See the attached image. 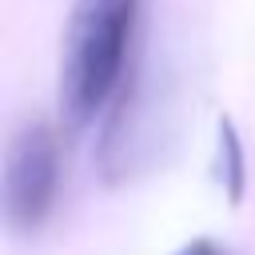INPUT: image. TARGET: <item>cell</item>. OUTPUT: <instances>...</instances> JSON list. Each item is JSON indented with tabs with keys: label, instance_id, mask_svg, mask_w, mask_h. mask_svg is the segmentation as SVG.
Listing matches in <instances>:
<instances>
[{
	"label": "cell",
	"instance_id": "1",
	"mask_svg": "<svg viewBox=\"0 0 255 255\" xmlns=\"http://www.w3.org/2000/svg\"><path fill=\"white\" fill-rule=\"evenodd\" d=\"M143 0H76L60 40V120L84 128L128 80L131 40Z\"/></svg>",
	"mask_w": 255,
	"mask_h": 255
},
{
	"label": "cell",
	"instance_id": "3",
	"mask_svg": "<svg viewBox=\"0 0 255 255\" xmlns=\"http://www.w3.org/2000/svg\"><path fill=\"white\" fill-rule=\"evenodd\" d=\"M227 163V175H223V187L231 191V199L243 195V147H239V135L235 128L223 120L219 124V167Z\"/></svg>",
	"mask_w": 255,
	"mask_h": 255
},
{
	"label": "cell",
	"instance_id": "2",
	"mask_svg": "<svg viewBox=\"0 0 255 255\" xmlns=\"http://www.w3.org/2000/svg\"><path fill=\"white\" fill-rule=\"evenodd\" d=\"M60 171H64V147L52 124L28 120L12 131L4 151V219L16 235L40 231L56 203H60Z\"/></svg>",
	"mask_w": 255,
	"mask_h": 255
},
{
	"label": "cell",
	"instance_id": "4",
	"mask_svg": "<svg viewBox=\"0 0 255 255\" xmlns=\"http://www.w3.org/2000/svg\"><path fill=\"white\" fill-rule=\"evenodd\" d=\"M175 255H231L227 247H219L215 239H191V243H183Z\"/></svg>",
	"mask_w": 255,
	"mask_h": 255
}]
</instances>
